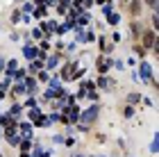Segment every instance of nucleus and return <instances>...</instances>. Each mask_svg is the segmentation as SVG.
Returning a JSON list of instances; mask_svg holds the SVG:
<instances>
[{"mask_svg": "<svg viewBox=\"0 0 159 157\" xmlns=\"http://www.w3.org/2000/svg\"><path fill=\"white\" fill-rule=\"evenodd\" d=\"M98 112H100V107H98V105H93L91 109H86V112H82V121H84V123H91V121H96V116H98Z\"/></svg>", "mask_w": 159, "mask_h": 157, "instance_id": "obj_1", "label": "nucleus"}, {"mask_svg": "<svg viewBox=\"0 0 159 157\" xmlns=\"http://www.w3.org/2000/svg\"><path fill=\"white\" fill-rule=\"evenodd\" d=\"M141 39H143V48H150V46H155V32H152V30H146Z\"/></svg>", "mask_w": 159, "mask_h": 157, "instance_id": "obj_2", "label": "nucleus"}, {"mask_svg": "<svg viewBox=\"0 0 159 157\" xmlns=\"http://www.w3.org/2000/svg\"><path fill=\"white\" fill-rule=\"evenodd\" d=\"M139 73H141V77H143V80H152V71H150L148 62H141V66H139Z\"/></svg>", "mask_w": 159, "mask_h": 157, "instance_id": "obj_3", "label": "nucleus"}, {"mask_svg": "<svg viewBox=\"0 0 159 157\" xmlns=\"http://www.w3.org/2000/svg\"><path fill=\"white\" fill-rule=\"evenodd\" d=\"M7 141H9L11 146H18V144H20V137H18V134H16V132L11 130V127H9V130H7Z\"/></svg>", "mask_w": 159, "mask_h": 157, "instance_id": "obj_4", "label": "nucleus"}, {"mask_svg": "<svg viewBox=\"0 0 159 157\" xmlns=\"http://www.w3.org/2000/svg\"><path fill=\"white\" fill-rule=\"evenodd\" d=\"M23 53H25L27 59H37V57H39V50H37V48H32V46H27Z\"/></svg>", "mask_w": 159, "mask_h": 157, "instance_id": "obj_5", "label": "nucleus"}, {"mask_svg": "<svg viewBox=\"0 0 159 157\" xmlns=\"http://www.w3.org/2000/svg\"><path fill=\"white\" fill-rule=\"evenodd\" d=\"M129 12H132V14H134V16H136V14H139V12H141V2H139V0H134V2H132V5H129Z\"/></svg>", "mask_w": 159, "mask_h": 157, "instance_id": "obj_6", "label": "nucleus"}, {"mask_svg": "<svg viewBox=\"0 0 159 157\" xmlns=\"http://www.w3.org/2000/svg\"><path fill=\"white\" fill-rule=\"evenodd\" d=\"M0 123H2L5 127H11L14 125V118L11 116H2V118H0Z\"/></svg>", "mask_w": 159, "mask_h": 157, "instance_id": "obj_7", "label": "nucleus"}, {"mask_svg": "<svg viewBox=\"0 0 159 157\" xmlns=\"http://www.w3.org/2000/svg\"><path fill=\"white\" fill-rule=\"evenodd\" d=\"M7 73H9V77L16 73V62H9V64H7Z\"/></svg>", "mask_w": 159, "mask_h": 157, "instance_id": "obj_8", "label": "nucleus"}, {"mask_svg": "<svg viewBox=\"0 0 159 157\" xmlns=\"http://www.w3.org/2000/svg\"><path fill=\"white\" fill-rule=\"evenodd\" d=\"M139 100H141V96H139V94H129V96H127V103H132V105H134V103H139Z\"/></svg>", "mask_w": 159, "mask_h": 157, "instance_id": "obj_9", "label": "nucleus"}, {"mask_svg": "<svg viewBox=\"0 0 159 157\" xmlns=\"http://www.w3.org/2000/svg\"><path fill=\"white\" fill-rule=\"evenodd\" d=\"M118 21H120V16L111 12V14H109V23H111V25H118Z\"/></svg>", "mask_w": 159, "mask_h": 157, "instance_id": "obj_10", "label": "nucleus"}, {"mask_svg": "<svg viewBox=\"0 0 159 157\" xmlns=\"http://www.w3.org/2000/svg\"><path fill=\"white\" fill-rule=\"evenodd\" d=\"M98 87H102V89H107V87H109V77H100Z\"/></svg>", "mask_w": 159, "mask_h": 157, "instance_id": "obj_11", "label": "nucleus"}, {"mask_svg": "<svg viewBox=\"0 0 159 157\" xmlns=\"http://www.w3.org/2000/svg\"><path fill=\"white\" fill-rule=\"evenodd\" d=\"M18 146H20V150H23V153H27V150L32 148V146H30V141H20Z\"/></svg>", "mask_w": 159, "mask_h": 157, "instance_id": "obj_12", "label": "nucleus"}, {"mask_svg": "<svg viewBox=\"0 0 159 157\" xmlns=\"http://www.w3.org/2000/svg\"><path fill=\"white\" fill-rule=\"evenodd\" d=\"M20 130H23V134H25V137H30V132H32V127H30V125H27V123H23V125H20Z\"/></svg>", "mask_w": 159, "mask_h": 157, "instance_id": "obj_13", "label": "nucleus"}, {"mask_svg": "<svg viewBox=\"0 0 159 157\" xmlns=\"http://www.w3.org/2000/svg\"><path fill=\"white\" fill-rule=\"evenodd\" d=\"M57 62H59L57 57H48V68H55V66H57Z\"/></svg>", "mask_w": 159, "mask_h": 157, "instance_id": "obj_14", "label": "nucleus"}, {"mask_svg": "<svg viewBox=\"0 0 159 157\" xmlns=\"http://www.w3.org/2000/svg\"><path fill=\"white\" fill-rule=\"evenodd\" d=\"M18 114H20V107H18V105H14L11 109H9V116H18Z\"/></svg>", "mask_w": 159, "mask_h": 157, "instance_id": "obj_15", "label": "nucleus"}, {"mask_svg": "<svg viewBox=\"0 0 159 157\" xmlns=\"http://www.w3.org/2000/svg\"><path fill=\"white\" fill-rule=\"evenodd\" d=\"M55 30V23H43V32H52Z\"/></svg>", "mask_w": 159, "mask_h": 157, "instance_id": "obj_16", "label": "nucleus"}, {"mask_svg": "<svg viewBox=\"0 0 159 157\" xmlns=\"http://www.w3.org/2000/svg\"><path fill=\"white\" fill-rule=\"evenodd\" d=\"M27 91H34V89H37V82H34V80H27V87H25Z\"/></svg>", "mask_w": 159, "mask_h": 157, "instance_id": "obj_17", "label": "nucleus"}, {"mask_svg": "<svg viewBox=\"0 0 159 157\" xmlns=\"http://www.w3.org/2000/svg\"><path fill=\"white\" fill-rule=\"evenodd\" d=\"M109 66H111V59H107V64H100V73H105Z\"/></svg>", "mask_w": 159, "mask_h": 157, "instance_id": "obj_18", "label": "nucleus"}, {"mask_svg": "<svg viewBox=\"0 0 159 157\" xmlns=\"http://www.w3.org/2000/svg\"><path fill=\"white\" fill-rule=\"evenodd\" d=\"M23 91H25L23 84H16V87H14V96H16V94H23Z\"/></svg>", "mask_w": 159, "mask_h": 157, "instance_id": "obj_19", "label": "nucleus"}, {"mask_svg": "<svg viewBox=\"0 0 159 157\" xmlns=\"http://www.w3.org/2000/svg\"><path fill=\"white\" fill-rule=\"evenodd\" d=\"M73 68H75V66H73V64H70V66H66V68H64V77H68L70 73H73Z\"/></svg>", "mask_w": 159, "mask_h": 157, "instance_id": "obj_20", "label": "nucleus"}, {"mask_svg": "<svg viewBox=\"0 0 159 157\" xmlns=\"http://www.w3.org/2000/svg\"><path fill=\"white\" fill-rule=\"evenodd\" d=\"M102 12H105V16H109V14H111V5H109V2H105V7H102Z\"/></svg>", "mask_w": 159, "mask_h": 157, "instance_id": "obj_21", "label": "nucleus"}, {"mask_svg": "<svg viewBox=\"0 0 159 157\" xmlns=\"http://www.w3.org/2000/svg\"><path fill=\"white\" fill-rule=\"evenodd\" d=\"M39 68H41V62H34V64H32V66H30V71H32V73H37V71H39Z\"/></svg>", "mask_w": 159, "mask_h": 157, "instance_id": "obj_22", "label": "nucleus"}, {"mask_svg": "<svg viewBox=\"0 0 159 157\" xmlns=\"http://www.w3.org/2000/svg\"><path fill=\"white\" fill-rule=\"evenodd\" d=\"M66 7H68V0H61L59 2V12H66Z\"/></svg>", "mask_w": 159, "mask_h": 157, "instance_id": "obj_23", "label": "nucleus"}, {"mask_svg": "<svg viewBox=\"0 0 159 157\" xmlns=\"http://www.w3.org/2000/svg\"><path fill=\"white\" fill-rule=\"evenodd\" d=\"M11 77H16V80H23V71H16V73H14Z\"/></svg>", "mask_w": 159, "mask_h": 157, "instance_id": "obj_24", "label": "nucleus"}, {"mask_svg": "<svg viewBox=\"0 0 159 157\" xmlns=\"http://www.w3.org/2000/svg\"><path fill=\"white\" fill-rule=\"evenodd\" d=\"M89 23V16H80V25H86Z\"/></svg>", "mask_w": 159, "mask_h": 157, "instance_id": "obj_25", "label": "nucleus"}, {"mask_svg": "<svg viewBox=\"0 0 159 157\" xmlns=\"http://www.w3.org/2000/svg\"><path fill=\"white\" fill-rule=\"evenodd\" d=\"M11 21H14V23H16V21H20V14H18V12H14V14H11Z\"/></svg>", "mask_w": 159, "mask_h": 157, "instance_id": "obj_26", "label": "nucleus"}, {"mask_svg": "<svg viewBox=\"0 0 159 157\" xmlns=\"http://www.w3.org/2000/svg\"><path fill=\"white\" fill-rule=\"evenodd\" d=\"M146 2H148L150 7H157V0H146Z\"/></svg>", "mask_w": 159, "mask_h": 157, "instance_id": "obj_27", "label": "nucleus"}, {"mask_svg": "<svg viewBox=\"0 0 159 157\" xmlns=\"http://www.w3.org/2000/svg\"><path fill=\"white\" fill-rule=\"evenodd\" d=\"M2 68H5V62H2V59H0V71H2Z\"/></svg>", "mask_w": 159, "mask_h": 157, "instance_id": "obj_28", "label": "nucleus"}, {"mask_svg": "<svg viewBox=\"0 0 159 157\" xmlns=\"http://www.w3.org/2000/svg\"><path fill=\"white\" fill-rule=\"evenodd\" d=\"M75 157H84V155H75Z\"/></svg>", "mask_w": 159, "mask_h": 157, "instance_id": "obj_29", "label": "nucleus"}, {"mask_svg": "<svg viewBox=\"0 0 159 157\" xmlns=\"http://www.w3.org/2000/svg\"><path fill=\"white\" fill-rule=\"evenodd\" d=\"M0 134H2V132H0Z\"/></svg>", "mask_w": 159, "mask_h": 157, "instance_id": "obj_30", "label": "nucleus"}]
</instances>
